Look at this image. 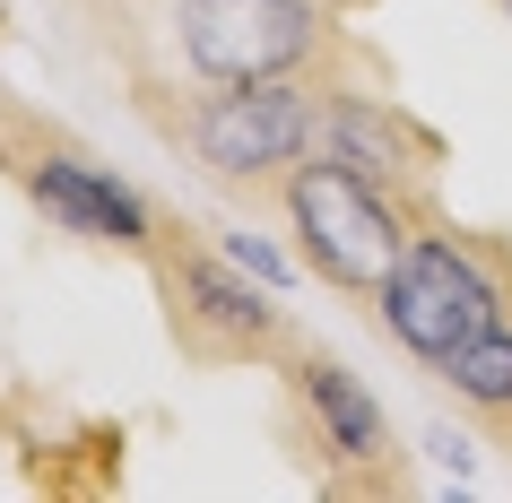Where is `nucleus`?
<instances>
[{"label":"nucleus","mask_w":512,"mask_h":503,"mask_svg":"<svg viewBox=\"0 0 512 503\" xmlns=\"http://www.w3.org/2000/svg\"><path fill=\"white\" fill-rule=\"evenodd\" d=\"M105 35L113 70L148 96L191 87H252V79H322V70H374L330 0H79Z\"/></svg>","instance_id":"f257e3e1"},{"label":"nucleus","mask_w":512,"mask_h":503,"mask_svg":"<svg viewBox=\"0 0 512 503\" xmlns=\"http://www.w3.org/2000/svg\"><path fill=\"white\" fill-rule=\"evenodd\" d=\"M322 157H348L374 183H400V191H434L443 139L382 87V70H339L322 96Z\"/></svg>","instance_id":"0eeeda50"},{"label":"nucleus","mask_w":512,"mask_h":503,"mask_svg":"<svg viewBox=\"0 0 512 503\" xmlns=\"http://www.w3.org/2000/svg\"><path fill=\"white\" fill-rule=\"evenodd\" d=\"M139 269L157 278L165 339H174L183 365H200V373H261V365H278L287 347H304L270 278L252 287V269H243L226 243H209L200 226H183V217H157V243H148Z\"/></svg>","instance_id":"7ed1b4c3"},{"label":"nucleus","mask_w":512,"mask_h":503,"mask_svg":"<svg viewBox=\"0 0 512 503\" xmlns=\"http://www.w3.org/2000/svg\"><path fill=\"white\" fill-rule=\"evenodd\" d=\"M330 9H339V18H348V9H365V0H330Z\"/></svg>","instance_id":"f8f14e48"},{"label":"nucleus","mask_w":512,"mask_h":503,"mask_svg":"<svg viewBox=\"0 0 512 503\" xmlns=\"http://www.w3.org/2000/svg\"><path fill=\"white\" fill-rule=\"evenodd\" d=\"M504 313H512V243L486 235V226H452L443 209L408 235V252L391 261V278L374 295L382 339L426 373L452 365L460 347L478 330H495Z\"/></svg>","instance_id":"20e7f679"},{"label":"nucleus","mask_w":512,"mask_h":503,"mask_svg":"<svg viewBox=\"0 0 512 503\" xmlns=\"http://www.w3.org/2000/svg\"><path fill=\"white\" fill-rule=\"evenodd\" d=\"M443 209L434 191H400V183H374L365 165L348 157H304L278 191V217L296 235V261L304 278H322L330 295L348 304H374L391 261L408 252V235Z\"/></svg>","instance_id":"39448f33"},{"label":"nucleus","mask_w":512,"mask_h":503,"mask_svg":"<svg viewBox=\"0 0 512 503\" xmlns=\"http://www.w3.org/2000/svg\"><path fill=\"white\" fill-rule=\"evenodd\" d=\"M495 9H504V18H512V0H495Z\"/></svg>","instance_id":"ddd939ff"},{"label":"nucleus","mask_w":512,"mask_h":503,"mask_svg":"<svg viewBox=\"0 0 512 503\" xmlns=\"http://www.w3.org/2000/svg\"><path fill=\"white\" fill-rule=\"evenodd\" d=\"M278 425L330 495H400L408 486V460H400V434L382 417V399L365 391V373H348L322 347L278 356Z\"/></svg>","instance_id":"423d86ee"},{"label":"nucleus","mask_w":512,"mask_h":503,"mask_svg":"<svg viewBox=\"0 0 512 503\" xmlns=\"http://www.w3.org/2000/svg\"><path fill=\"white\" fill-rule=\"evenodd\" d=\"M434 382L460 399V417L478 425V443H495L512 460V313L495 330H478L452 365H434Z\"/></svg>","instance_id":"1a4fd4ad"},{"label":"nucleus","mask_w":512,"mask_h":503,"mask_svg":"<svg viewBox=\"0 0 512 503\" xmlns=\"http://www.w3.org/2000/svg\"><path fill=\"white\" fill-rule=\"evenodd\" d=\"M18 191L44 209V226H61V235H79V243H113V252H131V261H148L157 217H165L148 191H131L113 165H96L87 148H70V139L18 165Z\"/></svg>","instance_id":"6e6552de"},{"label":"nucleus","mask_w":512,"mask_h":503,"mask_svg":"<svg viewBox=\"0 0 512 503\" xmlns=\"http://www.w3.org/2000/svg\"><path fill=\"white\" fill-rule=\"evenodd\" d=\"M339 70L322 79H252V87H191V96H148L131 105L174 157L226 200L278 209V191L304 157H322V96Z\"/></svg>","instance_id":"f03ea898"},{"label":"nucleus","mask_w":512,"mask_h":503,"mask_svg":"<svg viewBox=\"0 0 512 503\" xmlns=\"http://www.w3.org/2000/svg\"><path fill=\"white\" fill-rule=\"evenodd\" d=\"M44 148H61V131L44 122V113H27L9 87H0V174H18V165L44 157Z\"/></svg>","instance_id":"9d476101"},{"label":"nucleus","mask_w":512,"mask_h":503,"mask_svg":"<svg viewBox=\"0 0 512 503\" xmlns=\"http://www.w3.org/2000/svg\"><path fill=\"white\" fill-rule=\"evenodd\" d=\"M226 252H235V261L252 269V278H270V287H287V261H278V252H270L261 235H226Z\"/></svg>","instance_id":"9b49d317"}]
</instances>
